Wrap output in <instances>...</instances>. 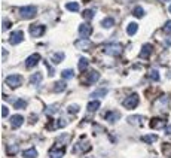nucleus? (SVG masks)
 Returning a JSON list of instances; mask_svg holds the SVG:
<instances>
[{
  "label": "nucleus",
  "instance_id": "nucleus-17",
  "mask_svg": "<svg viewBox=\"0 0 171 158\" xmlns=\"http://www.w3.org/2000/svg\"><path fill=\"white\" fill-rule=\"evenodd\" d=\"M76 46H77L79 49H89L91 48V42L86 41V39H83V41H77Z\"/></svg>",
  "mask_w": 171,
  "mask_h": 158
},
{
  "label": "nucleus",
  "instance_id": "nucleus-29",
  "mask_svg": "<svg viewBox=\"0 0 171 158\" xmlns=\"http://www.w3.org/2000/svg\"><path fill=\"white\" fill-rule=\"evenodd\" d=\"M132 14H134V17H137V18H141V17H144V9L141 6H137Z\"/></svg>",
  "mask_w": 171,
  "mask_h": 158
},
{
  "label": "nucleus",
  "instance_id": "nucleus-26",
  "mask_svg": "<svg viewBox=\"0 0 171 158\" xmlns=\"http://www.w3.org/2000/svg\"><path fill=\"white\" fill-rule=\"evenodd\" d=\"M98 108H100V102H97V100L89 102V103H88V110H89V112H95Z\"/></svg>",
  "mask_w": 171,
  "mask_h": 158
},
{
  "label": "nucleus",
  "instance_id": "nucleus-37",
  "mask_svg": "<svg viewBox=\"0 0 171 158\" xmlns=\"http://www.w3.org/2000/svg\"><path fill=\"white\" fill-rule=\"evenodd\" d=\"M9 27H11V22L9 21H3V30H6Z\"/></svg>",
  "mask_w": 171,
  "mask_h": 158
},
{
  "label": "nucleus",
  "instance_id": "nucleus-32",
  "mask_svg": "<svg viewBox=\"0 0 171 158\" xmlns=\"http://www.w3.org/2000/svg\"><path fill=\"white\" fill-rule=\"evenodd\" d=\"M164 31L165 33H171V20L167 21V22L164 24Z\"/></svg>",
  "mask_w": 171,
  "mask_h": 158
},
{
  "label": "nucleus",
  "instance_id": "nucleus-39",
  "mask_svg": "<svg viewBox=\"0 0 171 158\" xmlns=\"http://www.w3.org/2000/svg\"><path fill=\"white\" fill-rule=\"evenodd\" d=\"M171 133V125H168V128H167V134H170Z\"/></svg>",
  "mask_w": 171,
  "mask_h": 158
},
{
  "label": "nucleus",
  "instance_id": "nucleus-9",
  "mask_svg": "<svg viewBox=\"0 0 171 158\" xmlns=\"http://www.w3.org/2000/svg\"><path fill=\"white\" fill-rule=\"evenodd\" d=\"M39 60H40V55H39V54L30 55L27 60H25V66H27V69H31V67H34V66L39 63Z\"/></svg>",
  "mask_w": 171,
  "mask_h": 158
},
{
  "label": "nucleus",
  "instance_id": "nucleus-3",
  "mask_svg": "<svg viewBox=\"0 0 171 158\" xmlns=\"http://www.w3.org/2000/svg\"><path fill=\"white\" fill-rule=\"evenodd\" d=\"M137 104H138V94H136V93L128 96L123 100V106L127 109H134V108H137Z\"/></svg>",
  "mask_w": 171,
  "mask_h": 158
},
{
  "label": "nucleus",
  "instance_id": "nucleus-21",
  "mask_svg": "<svg viewBox=\"0 0 171 158\" xmlns=\"http://www.w3.org/2000/svg\"><path fill=\"white\" fill-rule=\"evenodd\" d=\"M106 94H107V89L100 88V89H97V91H94V93L91 94V97H92V98H95V97H104Z\"/></svg>",
  "mask_w": 171,
  "mask_h": 158
},
{
  "label": "nucleus",
  "instance_id": "nucleus-23",
  "mask_svg": "<svg viewBox=\"0 0 171 158\" xmlns=\"http://www.w3.org/2000/svg\"><path fill=\"white\" fill-rule=\"evenodd\" d=\"M66 7H67V11L77 12V11H79V3H76V2H70V3H67V5H66Z\"/></svg>",
  "mask_w": 171,
  "mask_h": 158
},
{
  "label": "nucleus",
  "instance_id": "nucleus-25",
  "mask_svg": "<svg viewBox=\"0 0 171 158\" xmlns=\"http://www.w3.org/2000/svg\"><path fill=\"white\" fill-rule=\"evenodd\" d=\"M40 79H42V73H34V75H31V78H30V82L33 84V85H37V84L40 82Z\"/></svg>",
  "mask_w": 171,
  "mask_h": 158
},
{
  "label": "nucleus",
  "instance_id": "nucleus-2",
  "mask_svg": "<svg viewBox=\"0 0 171 158\" xmlns=\"http://www.w3.org/2000/svg\"><path fill=\"white\" fill-rule=\"evenodd\" d=\"M36 14H37V9L34 6H24L20 9V17L24 20H30V18L36 17Z\"/></svg>",
  "mask_w": 171,
  "mask_h": 158
},
{
  "label": "nucleus",
  "instance_id": "nucleus-8",
  "mask_svg": "<svg viewBox=\"0 0 171 158\" xmlns=\"http://www.w3.org/2000/svg\"><path fill=\"white\" fill-rule=\"evenodd\" d=\"M9 122H11V127H12V128H18V127L22 125L24 118H22V115H14V117H11Z\"/></svg>",
  "mask_w": 171,
  "mask_h": 158
},
{
  "label": "nucleus",
  "instance_id": "nucleus-16",
  "mask_svg": "<svg viewBox=\"0 0 171 158\" xmlns=\"http://www.w3.org/2000/svg\"><path fill=\"white\" fill-rule=\"evenodd\" d=\"M150 52H152V46L146 43V45H143V49H141V52H140V57H141V58H149Z\"/></svg>",
  "mask_w": 171,
  "mask_h": 158
},
{
  "label": "nucleus",
  "instance_id": "nucleus-19",
  "mask_svg": "<svg viewBox=\"0 0 171 158\" xmlns=\"http://www.w3.org/2000/svg\"><path fill=\"white\" fill-rule=\"evenodd\" d=\"M66 82L64 81H58V82H55V85H54V89H55V93H62L64 89H66Z\"/></svg>",
  "mask_w": 171,
  "mask_h": 158
},
{
  "label": "nucleus",
  "instance_id": "nucleus-40",
  "mask_svg": "<svg viewBox=\"0 0 171 158\" xmlns=\"http://www.w3.org/2000/svg\"><path fill=\"white\" fill-rule=\"evenodd\" d=\"M168 12H170V14H171V5H170V7H168Z\"/></svg>",
  "mask_w": 171,
  "mask_h": 158
},
{
  "label": "nucleus",
  "instance_id": "nucleus-18",
  "mask_svg": "<svg viewBox=\"0 0 171 158\" xmlns=\"http://www.w3.org/2000/svg\"><path fill=\"white\" fill-rule=\"evenodd\" d=\"M128 122L130 124H134V125H141V122H143V118L138 117V115H134V117H130L128 118Z\"/></svg>",
  "mask_w": 171,
  "mask_h": 158
},
{
  "label": "nucleus",
  "instance_id": "nucleus-24",
  "mask_svg": "<svg viewBox=\"0 0 171 158\" xmlns=\"http://www.w3.org/2000/svg\"><path fill=\"white\" fill-rule=\"evenodd\" d=\"M61 76H62V79H72V78L75 76V72H73L72 69L62 70V72H61Z\"/></svg>",
  "mask_w": 171,
  "mask_h": 158
},
{
  "label": "nucleus",
  "instance_id": "nucleus-4",
  "mask_svg": "<svg viewBox=\"0 0 171 158\" xmlns=\"http://www.w3.org/2000/svg\"><path fill=\"white\" fill-rule=\"evenodd\" d=\"M6 84L11 88H16L22 84V76L21 75H9L6 78Z\"/></svg>",
  "mask_w": 171,
  "mask_h": 158
},
{
  "label": "nucleus",
  "instance_id": "nucleus-33",
  "mask_svg": "<svg viewBox=\"0 0 171 158\" xmlns=\"http://www.w3.org/2000/svg\"><path fill=\"white\" fill-rule=\"evenodd\" d=\"M79 109H81V108H79V104H72V106H68V108H67V110H68V112H72V113H73V112H77Z\"/></svg>",
  "mask_w": 171,
  "mask_h": 158
},
{
  "label": "nucleus",
  "instance_id": "nucleus-11",
  "mask_svg": "<svg viewBox=\"0 0 171 158\" xmlns=\"http://www.w3.org/2000/svg\"><path fill=\"white\" fill-rule=\"evenodd\" d=\"M119 112H107V113H106V115H104V119H107V121H109V122H116L118 119H119Z\"/></svg>",
  "mask_w": 171,
  "mask_h": 158
},
{
  "label": "nucleus",
  "instance_id": "nucleus-14",
  "mask_svg": "<svg viewBox=\"0 0 171 158\" xmlns=\"http://www.w3.org/2000/svg\"><path fill=\"white\" fill-rule=\"evenodd\" d=\"M137 31H138V24L137 22H130L128 27H127V33L130 36H134Z\"/></svg>",
  "mask_w": 171,
  "mask_h": 158
},
{
  "label": "nucleus",
  "instance_id": "nucleus-1",
  "mask_svg": "<svg viewBox=\"0 0 171 158\" xmlns=\"http://www.w3.org/2000/svg\"><path fill=\"white\" fill-rule=\"evenodd\" d=\"M104 54H107V55H121L122 54V45L121 43H109L107 46H104Z\"/></svg>",
  "mask_w": 171,
  "mask_h": 158
},
{
  "label": "nucleus",
  "instance_id": "nucleus-27",
  "mask_svg": "<svg viewBox=\"0 0 171 158\" xmlns=\"http://www.w3.org/2000/svg\"><path fill=\"white\" fill-rule=\"evenodd\" d=\"M82 15H83L85 20H91V18L95 15V11H94V9H86V11H83Z\"/></svg>",
  "mask_w": 171,
  "mask_h": 158
},
{
  "label": "nucleus",
  "instance_id": "nucleus-35",
  "mask_svg": "<svg viewBox=\"0 0 171 158\" xmlns=\"http://www.w3.org/2000/svg\"><path fill=\"white\" fill-rule=\"evenodd\" d=\"M7 115H9V109H7L6 106L3 104V106H2V117H3V118H6Z\"/></svg>",
  "mask_w": 171,
  "mask_h": 158
},
{
  "label": "nucleus",
  "instance_id": "nucleus-22",
  "mask_svg": "<svg viewBox=\"0 0 171 158\" xmlns=\"http://www.w3.org/2000/svg\"><path fill=\"white\" fill-rule=\"evenodd\" d=\"M64 57H66V55L62 54V52H57V54L52 55V63L58 64V63H61L62 60H64Z\"/></svg>",
  "mask_w": 171,
  "mask_h": 158
},
{
  "label": "nucleus",
  "instance_id": "nucleus-38",
  "mask_svg": "<svg viewBox=\"0 0 171 158\" xmlns=\"http://www.w3.org/2000/svg\"><path fill=\"white\" fill-rule=\"evenodd\" d=\"M165 46H167V48L171 46V39H167V41H165Z\"/></svg>",
  "mask_w": 171,
  "mask_h": 158
},
{
  "label": "nucleus",
  "instance_id": "nucleus-10",
  "mask_svg": "<svg viewBox=\"0 0 171 158\" xmlns=\"http://www.w3.org/2000/svg\"><path fill=\"white\" fill-rule=\"evenodd\" d=\"M91 33H92V27H91L89 24H81V26H79V36L88 37Z\"/></svg>",
  "mask_w": 171,
  "mask_h": 158
},
{
  "label": "nucleus",
  "instance_id": "nucleus-6",
  "mask_svg": "<svg viewBox=\"0 0 171 158\" xmlns=\"http://www.w3.org/2000/svg\"><path fill=\"white\" fill-rule=\"evenodd\" d=\"M22 39H24L22 31H21V30H15V31H12L11 36H9V43H12V45H18L20 42H22Z\"/></svg>",
  "mask_w": 171,
  "mask_h": 158
},
{
  "label": "nucleus",
  "instance_id": "nucleus-36",
  "mask_svg": "<svg viewBox=\"0 0 171 158\" xmlns=\"http://www.w3.org/2000/svg\"><path fill=\"white\" fill-rule=\"evenodd\" d=\"M7 151H9L11 155H14L15 152H16V146H9V148H7Z\"/></svg>",
  "mask_w": 171,
  "mask_h": 158
},
{
  "label": "nucleus",
  "instance_id": "nucleus-12",
  "mask_svg": "<svg viewBox=\"0 0 171 158\" xmlns=\"http://www.w3.org/2000/svg\"><path fill=\"white\" fill-rule=\"evenodd\" d=\"M164 125H165V122L161 119V118H153L150 121V127L152 128H164Z\"/></svg>",
  "mask_w": 171,
  "mask_h": 158
},
{
  "label": "nucleus",
  "instance_id": "nucleus-28",
  "mask_svg": "<svg viewBox=\"0 0 171 158\" xmlns=\"http://www.w3.org/2000/svg\"><path fill=\"white\" fill-rule=\"evenodd\" d=\"M88 64H89V61L85 58V57L79 58V69H81V70H85L86 67H88Z\"/></svg>",
  "mask_w": 171,
  "mask_h": 158
},
{
  "label": "nucleus",
  "instance_id": "nucleus-15",
  "mask_svg": "<svg viewBox=\"0 0 171 158\" xmlns=\"http://www.w3.org/2000/svg\"><path fill=\"white\" fill-rule=\"evenodd\" d=\"M22 157L24 158H37V151L34 148H30V149H25L22 152Z\"/></svg>",
  "mask_w": 171,
  "mask_h": 158
},
{
  "label": "nucleus",
  "instance_id": "nucleus-20",
  "mask_svg": "<svg viewBox=\"0 0 171 158\" xmlns=\"http://www.w3.org/2000/svg\"><path fill=\"white\" fill-rule=\"evenodd\" d=\"M115 26V20L113 18H106V20L101 21V27L103 28H110Z\"/></svg>",
  "mask_w": 171,
  "mask_h": 158
},
{
  "label": "nucleus",
  "instance_id": "nucleus-30",
  "mask_svg": "<svg viewBox=\"0 0 171 158\" xmlns=\"http://www.w3.org/2000/svg\"><path fill=\"white\" fill-rule=\"evenodd\" d=\"M156 139H158L156 134H152V136H149V134H147V136H143V140H144V142H147V143H153Z\"/></svg>",
  "mask_w": 171,
  "mask_h": 158
},
{
  "label": "nucleus",
  "instance_id": "nucleus-41",
  "mask_svg": "<svg viewBox=\"0 0 171 158\" xmlns=\"http://www.w3.org/2000/svg\"><path fill=\"white\" fill-rule=\"evenodd\" d=\"M162 2H168V0H162Z\"/></svg>",
  "mask_w": 171,
  "mask_h": 158
},
{
  "label": "nucleus",
  "instance_id": "nucleus-7",
  "mask_svg": "<svg viewBox=\"0 0 171 158\" xmlns=\"http://www.w3.org/2000/svg\"><path fill=\"white\" fill-rule=\"evenodd\" d=\"M86 81H85V84H95L98 79H100V73L97 72V70H91L88 75H86V78H85Z\"/></svg>",
  "mask_w": 171,
  "mask_h": 158
},
{
  "label": "nucleus",
  "instance_id": "nucleus-13",
  "mask_svg": "<svg viewBox=\"0 0 171 158\" xmlns=\"http://www.w3.org/2000/svg\"><path fill=\"white\" fill-rule=\"evenodd\" d=\"M62 155H64V149H55V148H52L51 151H49V157L51 158H62Z\"/></svg>",
  "mask_w": 171,
  "mask_h": 158
},
{
  "label": "nucleus",
  "instance_id": "nucleus-31",
  "mask_svg": "<svg viewBox=\"0 0 171 158\" xmlns=\"http://www.w3.org/2000/svg\"><path fill=\"white\" fill-rule=\"evenodd\" d=\"M14 106L16 108V109H25V108H27V103H25L24 100H16Z\"/></svg>",
  "mask_w": 171,
  "mask_h": 158
},
{
  "label": "nucleus",
  "instance_id": "nucleus-5",
  "mask_svg": "<svg viewBox=\"0 0 171 158\" xmlns=\"http://www.w3.org/2000/svg\"><path fill=\"white\" fill-rule=\"evenodd\" d=\"M45 30H46V27L43 24H36V26L30 27V35L33 36V37H40L45 33Z\"/></svg>",
  "mask_w": 171,
  "mask_h": 158
},
{
  "label": "nucleus",
  "instance_id": "nucleus-34",
  "mask_svg": "<svg viewBox=\"0 0 171 158\" xmlns=\"http://www.w3.org/2000/svg\"><path fill=\"white\" fill-rule=\"evenodd\" d=\"M150 76L153 78V81H159V73H158V70H150Z\"/></svg>",
  "mask_w": 171,
  "mask_h": 158
}]
</instances>
